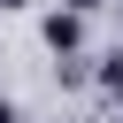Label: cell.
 <instances>
[{
  "mask_svg": "<svg viewBox=\"0 0 123 123\" xmlns=\"http://www.w3.org/2000/svg\"><path fill=\"white\" fill-rule=\"evenodd\" d=\"M77 38H85V15H77V8L46 15V46H54V54H77Z\"/></svg>",
  "mask_w": 123,
  "mask_h": 123,
  "instance_id": "cell-1",
  "label": "cell"
},
{
  "mask_svg": "<svg viewBox=\"0 0 123 123\" xmlns=\"http://www.w3.org/2000/svg\"><path fill=\"white\" fill-rule=\"evenodd\" d=\"M100 85H108V92L123 100V54H108V62H100Z\"/></svg>",
  "mask_w": 123,
  "mask_h": 123,
  "instance_id": "cell-2",
  "label": "cell"
},
{
  "mask_svg": "<svg viewBox=\"0 0 123 123\" xmlns=\"http://www.w3.org/2000/svg\"><path fill=\"white\" fill-rule=\"evenodd\" d=\"M0 123H23V115H15V100H0Z\"/></svg>",
  "mask_w": 123,
  "mask_h": 123,
  "instance_id": "cell-3",
  "label": "cell"
},
{
  "mask_svg": "<svg viewBox=\"0 0 123 123\" xmlns=\"http://www.w3.org/2000/svg\"><path fill=\"white\" fill-rule=\"evenodd\" d=\"M69 8H77V15H92V8H100V0H69Z\"/></svg>",
  "mask_w": 123,
  "mask_h": 123,
  "instance_id": "cell-4",
  "label": "cell"
},
{
  "mask_svg": "<svg viewBox=\"0 0 123 123\" xmlns=\"http://www.w3.org/2000/svg\"><path fill=\"white\" fill-rule=\"evenodd\" d=\"M0 8H23V0H0Z\"/></svg>",
  "mask_w": 123,
  "mask_h": 123,
  "instance_id": "cell-5",
  "label": "cell"
},
{
  "mask_svg": "<svg viewBox=\"0 0 123 123\" xmlns=\"http://www.w3.org/2000/svg\"><path fill=\"white\" fill-rule=\"evenodd\" d=\"M115 15H123V0H115Z\"/></svg>",
  "mask_w": 123,
  "mask_h": 123,
  "instance_id": "cell-6",
  "label": "cell"
}]
</instances>
